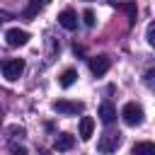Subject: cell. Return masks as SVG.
Masks as SVG:
<instances>
[{
  "label": "cell",
  "mask_w": 155,
  "mask_h": 155,
  "mask_svg": "<svg viewBox=\"0 0 155 155\" xmlns=\"http://www.w3.org/2000/svg\"><path fill=\"white\" fill-rule=\"evenodd\" d=\"M5 41H7V46H12V48H17V46H24V44L29 41V31H24V29H19V27H15V29H7V34H5Z\"/></svg>",
  "instance_id": "cell-5"
},
{
  "label": "cell",
  "mask_w": 155,
  "mask_h": 155,
  "mask_svg": "<svg viewBox=\"0 0 155 155\" xmlns=\"http://www.w3.org/2000/svg\"><path fill=\"white\" fill-rule=\"evenodd\" d=\"M46 2H48V0H29V5H27V10H24L22 15H24L27 19H31V17H36V12H39V10H41V7L46 5Z\"/></svg>",
  "instance_id": "cell-13"
},
{
  "label": "cell",
  "mask_w": 155,
  "mask_h": 155,
  "mask_svg": "<svg viewBox=\"0 0 155 155\" xmlns=\"http://www.w3.org/2000/svg\"><path fill=\"white\" fill-rule=\"evenodd\" d=\"M10 150H12V155H27V148H22L17 143H10Z\"/></svg>",
  "instance_id": "cell-16"
},
{
  "label": "cell",
  "mask_w": 155,
  "mask_h": 155,
  "mask_svg": "<svg viewBox=\"0 0 155 155\" xmlns=\"http://www.w3.org/2000/svg\"><path fill=\"white\" fill-rule=\"evenodd\" d=\"M121 145V133L119 131H104L97 140V150L109 155V153H116V148Z\"/></svg>",
  "instance_id": "cell-2"
},
{
  "label": "cell",
  "mask_w": 155,
  "mask_h": 155,
  "mask_svg": "<svg viewBox=\"0 0 155 155\" xmlns=\"http://www.w3.org/2000/svg\"><path fill=\"white\" fill-rule=\"evenodd\" d=\"M97 114H99L102 124H107V126H111V124L116 121V107H114V104H109V102H102Z\"/></svg>",
  "instance_id": "cell-8"
},
{
  "label": "cell",
  "mask_w": 155,
  "mask_h": 155,
  "mask_svg": "<svg viewBox=\"0 0 155 155\" xmlns=\"http://www.w3.org/2000/svg\"><path fill=\"white\" fill-rule=\"evenodd\" d=\"M145 39H148V44H150V46H155V24H153V22L148 24V31H145Z\"/></svg>",
  "instance_id": "cell-15"
},
{
  "label": "cell",
  "mask_w": 155,
  "mask_h": 155,
  "mask_svg": "<svg viewBox=\"0 0 155 155\" xmlns=\"http://www.w3.org/2000/svg\"><path fill=\"white\" fill-rule=\"evenodd\" d=\"M121 119H124L126 126H140L143 119H145V111H143L140 104H136V102H126L124 109H121Z\"/></svg>",
  "instance_id": "cell-1"
},
{
  "label": "cell",
  "mask_w": 155,
  "mask_h": 155,
  "mask_svg": "<svg viewBox=\"0 0 155 155\" xmlns=\"http://www.w3.org/2000/svg\"><path fill=\"white\" fill-rule=\"evenodd\" d=\"M131 153H133V155H155V143H150V140H140V143L133 145Z\"/></svg>",
  "instance_id": "cell-12"
},
{
  "label": "cell",
  "mask_w": 155,
  "mask_h": 155,
  "mask_svg": "<svg viewBox=\"0 0 155 155\" xmlns=\"http://www.w3.org/2000/svg\"><path fill=\"white\" fill-rule=\"evenodd\" d=\"M85 109L82 102H73V99H56L53 102V111L63 114V116H73V114H80Z\"/></svg>",
  "instance_id": "cell-4"
},
{
  "label": "cell",
  "mask_w": 155,
  "mask_h": 155,
  "mask_svg": "<svg viewBox=\"0 0 155 155\" xmlns=\"http://www.w3.org/2000/svg\"><path fill=\"white\" fill-rule=\"evenodd\" d=\"M82 22H85V27H94V12L92 10H85L82 12Z\"/></svg>",
  "instance_id": "cell-14"
},
{
  "label": "cell",
  "mask_w": 155,
  "mask_h": 155,
  "mask_svg": "<svg viewBox=\"0 0 155 155\" xmlns=\"http://www.w3.org/2000/svg\"><path fill=\"white\" fill-rule=\"evenodd\" d=\"M7 19H12V15H10V12H5V10H0V24H2V22H7Z\"/></svg>",
  "instance_id": "cell-17"
},
{
  "label": "cell",
  "mask_w": 155,
  "mask_h": 155,
  "mask_svg": "<svg viewBox=\"0 0 155 155\" xmlns=\"http://www.w3.org/2000/svg\"><path fill=\"white\" fill-rule=\"evenodd\" d=\"M73 145H75V136H73V133H58V136H56V140H53V148H56V150H61V153L70 150Z\"/></svg>",
  "instance_id": "cell-9"
},
{
  "label": "cell",
  "mask_w": 155,
  "mask_h": 155,
  "mask_svg": "<svg viewBox=\"0 0 155 155\" xmlns=\"http://www.w3.org/2000/svg\"><path fill=\"white\" fill-rule=\"evenodd\" d=\"M92 131H94V119H92V116H82V119H80V133H78V136H80L82 140H90V138H92Z\"/></svg>",
  "instance_id": "cell-10"
},
{
  "label": "cell",
  "mask_w": 155,
  "mask_h": 155,
  "mask_svg": "<svg viewBox=\"0 0 155 155\" xmlns=\"http://www.w3.org/2000/svg\"><path fill=\"white\" fill-rule=\"evenodd\" d=\"M75 80H78V70H75V68H65V70L61 73V78H58V85H61V87H70Z\"/></svg>",
  "instance_id": "cell-11"
},
{
  "label": "cell",
  "mask_w": 155,
  "mask_h": 155,
  "mask_svg": "<svg viewBox=\"0 0 155 155\" xmlns=\"http://www.w3.org/2000/svg\"><path fill=\"white\" fill-rule=\"evenodd\" d=\"M58 24L63 27V29H68V31H73L75 27H78V15L70 10V7H65L61 15H58Z\"/></svg>",
  "instance_id": "cell-7"
},
{
  "label": "cell",
  "mask_w": 155,
  "mask_h": 155,
  "mask_svg": "<svg viewBox=\"0 0 155 155\" xmlns=\"http://www.w3.org/2000/svg\"><path fill=\"white\" fill-rule=\"evenodd\" d=\"M109 65H111V58L109 56H92L90 58V70H92V75H97V78H102L107 70H109Z\"/></svg>",
  "instance_id": "cell-6"
},
{
  "label": "cell",
  "mask_w": 155,
  "mask_h": 155,
  "mask_svg": "<svg viewBox=\"0 0 155 155\" xmlns=\"http://www.w3.org/2000/svg\"><path fill=\"white\" fill-rule=\"evenodd\" d=\"M145 82H148V85L153 82V70H148V73H145Z\"/></svg>",
  "instance_id": "cell-18"
},
{
  "label": "cell",
  "mask_w": 155,
  "mask_h": 155,
  "mask_svg": "<svg viewBox=\"0 0 155 155\" xmlns=\"http://www.w3.org/2000/svg\"><path fill=\"white\" fill-rule=\"evenodd\" d=\"M0 116H2V111H0Z\"/></svg>",
  "instance_id": "cell-19"
},
{
  "label": "cell",
  "mask_w": 155,
  "mask_h": 155,
  "mask_svg": "<svg viewBox=\"0 0 155 155\" xmlns=\"http://www.w3.org/2000/svg\"><path fill=\"white\" fill-rule=\"evenodd\" d=\"M0 68H2V75H5L10 82H15V80H19V75L24 73V61H22V58H7V61L0 63Z\"/></svg>",
  "instance_id": "cell-3"
}]
</instances>
